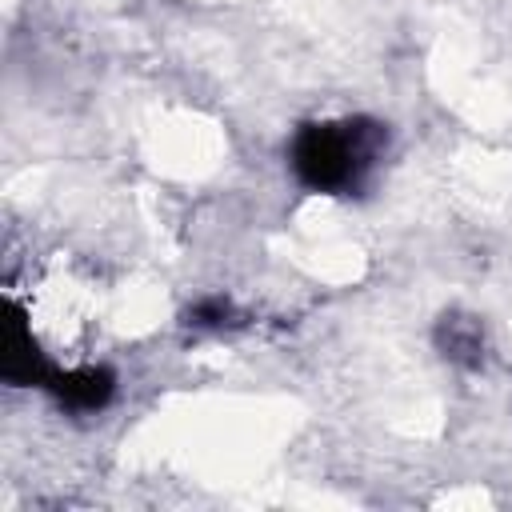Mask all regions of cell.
Here are the masks:
<instances>
[{"label":"cell","mask_w":512,"mask_h":512,"mask_svg":"<svg viewBox=\"0 0 512 512\" xmlns=\"http://www.w3.org/2000/svg\"><path fill=\"white\" fill-rule=\"evenodd\" d=\"M388 132L376 120H320L296 128L288 144V164L296 180L312 192L352 196L384 156Z\"/></svg>","instance_id":"obj_1"},{"label":"cell","mask_w":512,"mask_h":512,"mask_svg":"<svg viewBox=\"0 0 512 512\" xmlns=\"http://www.w3.org/2000/svg\"><path fill=\"white\" fill-rule=\"evenodd\" d=\"M52 364L44 360V352L36 348L28 324L20 320V312L8 304V320H4V336H0V376L16 388H48L52 380Z\"/></svg>","instance_id":"obj_2"},{"label":"cell","mask_w":512,"mask_h":512,"mask_svg":"<svg viewBox=\"0 0 512 512\" xmlns=\"http://www.w3.org/2000/svg\"><path fill=\"white\" fill-rule=\"evenodd\" d=\"M48 392L72 412H100L116 392V376L108 368H96V364L68 368V372L56 368L52 380H48Z\"/></svg>","instance_id":"obj_3"},{"label":"cell","mask_w":512,"mask_h":512,"mask_svg":"<svg viewBox=\"0 0 512 512\" xmlns=\"http://www.w3.org/2000/svg\"><path fill=\"white\" fill-rule=\"evenodd\" d=\"M440 344H444V356H452V360H476V352H480V324L476 320H460V316H444Z\"/></svg>","instance_id":"obj_4"},{"label":"cell","mask_w":512,"mask_h":512,"mask_svg":"<svg viewBox=\"0 0 512 512\" xmlns=\"http://www.w3.org/2000/svg\"><path fill=\"white\" fill-rule=\"evenodd\" d=\"M228 316H232V304L224 296H208L188 308V324H196V328H220V324H228Z\"/></svg>","instance_id":"obj_5"}]
</instances>
